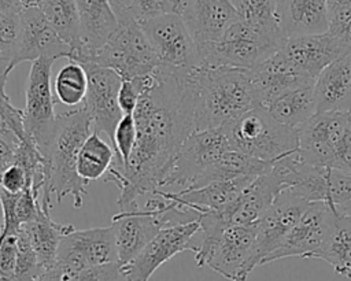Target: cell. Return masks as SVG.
<instances>
[{
  "label": "cell",
  "instance_id": "1",
  "mask_svg": "<svg viewBox=\"0 0 351 281\" xmlns=\"http://www.w3.org/2000/svg\"><path fill=\"white\" fill-rule=\"evenodd\" d=\"M191 70L158 66L155 82L138 99L133 112L137 140L123 164L115 158L103 181L119 189V208L160 189L166 171L184 140L195 132V93Z\"/></svg>",
  "mask_w": 351,
  "mask_h": 281
},
{
  "label": "cell",
  "instance_id": "2",
  "mask_svg": "<svg viewBox=\"0 0 351 281\" xmlns=\"http://www.w3.org/2000/svg\"><path fill=\"white\" fill-rule=\"evenodd\" d=\"M93 126L85 104L56 115L53 136L44 154L47 160V182L41 193V208L51 210V196L58 203L71 195L75 208L84 204L88 182L77 173V160L85 140L92 134Z\"/></svg>",
  "mask_w": 351,
  "mask_h": 281
},
{
  "label": "cell",
  "instance_id": "3",
  "mask_svg": "<svg viewBox=\"0 0 351 281\" xmlns=\"http://www.w3.org/2000/svg\"><path fill=\"white\" fill-rule=\"evenodd\" d=\"M195 93V132L223 129L258 107L248 70L195 67L191 73Z\"/></svg>",
  "mask_w": 351,
  "mask_h": 281
},
{
  "label": "cell",
  "instance_id": "4",
  "mask_svg": "<svg viewBox=\"0 0 351 281\" xmlns=\"http://www.w3.org/2000/svg\"><path fill=\"white\" fill-rule=\"evenodd\" d=\"M223 129L232 149L263 162L274 163L298 149V130L278 123L259 106Z\"/></svg>",
  "mask_w": 351,
  "mask_h": 281
},
{
  "label": "cell",
  "instance_id": "5",
  "mask_svg": "<svg viewBox=\"0 0 351 281\" xmlns=\"http://www.w3.org/2000/svg\"><path fill=\"white\" fill-rule=\"evenodd\" d=\"M85 62L111 69L122 80L143 77L159 66L140 23L132 19L118 21L114 34Z\"/></svg>",
  "mask_w": 351,
  "mask_h": 281
},
{
  "label": "cell",
  "instance_id": "6",
  "mask_svg": "<svg viewBox=\"0 0 351 281\" xmlns=\"http://www.w3.org/2000/svg\"><path fill=\"white\" fill-rule=\"evenodd\" d=\"M281 42L269 38L237 21L218 41L197 47V52L200 66L203 67L251 70L276 53Z\"/></svg>",
  "mask_w": 351,
  "mask_h": 281
},
{
  "label": "cell",
  "instance_id": "7",
  "mask_svg": "<svg viewBox=\"0 0 351 281\" xmlns=\"http://www.w3.org/2000/svg\"><path fill=\"white\" fill-rule=\"evenodd\" d=\"M144 207L137 203L119 208L111 219L115 237L118 262L128 265L163 228L170 226L169 211L170 200L154 193Z\"/></svg>",
  "mask_w": 351,
  "mask_h": 281
},
{
  "label": "cell",
  "instance_id": "8",
  "mask_svg": "<svg viewBox=\"0 0 351 281\" xmlns=\"http://www.w3.org/2000/svg\"><path fill=\"white\" fill-rule=\"evenodd\" d=\"M229 149L232 147L225 129L191 133L171 160L159 191L170 186H178L180 191L192 188L203 173Z\"/></svg>",
  "mask_w": 351,
  "mask_h": 281
},
{
  "label": "cell",
  "instance_id": "9",
  "mask_svg": "<svg viewBox=\"0 0 351 281\" xmlns=\"http://www.w3.org/2000/svg\"><path fill=\"white\" fill-rule=\"evenodd\" d=\"M159 66L173 70L200 67L197 47L180 14H166L140 23Z\"/></svg>",
  "mask_w": 351,
  "mask_h": 281
},
{
  "label": "cell",
  "instance_id": "10",
  "mask_svg": "<svg viewBox=\"0 0 351 281\" xmlns=\"http://www.w3.org/2000/svg\"><path fill=\"white\" fill-rule=\"evenodd\" d=\"M55 60L52 58H40L32 62L26 85L25 130L43 155L49 145L56 123L53 110L56 100L51 89V73Z\"/></svg>",
  "mask_w": 351,
  "mask_h": 281
},
{
  "label": "cell",
  "instance_id": "11",
  "mask_svg": "<svg viewBox=\"0 0 351 281\" xmlns=\"http://www.w3.org/2000/svg\"><path fill=\"white\" fill-rule=\"evenodd\" d=\"M351 123V111L314 114L298 129V156L307 164L336 169L337 145Z\"/></svg>",
  "mask_w": 351,
  "mask_h": 281
},
{
  "label": "cell",
  "instance_id": "12",
  "mask_svg": "<svg viewBox=\"0 0 351 281\" xmlns=\"http://www.w3.org/2000/svg\"><path fill=\"white\" fill-rule=\"evenodd\" d=\"M350 49L351 45L326 32L284 38L276 53L296 73L317 81L318 75L329 64Z\"/></svg>",
  "mask_w": 351,
  "mask_h": 281
},
{
  "label": "cell",
  "instance_id": "13",
  "mask_svg": "<svg viewBox=\"0 0 351 281\" xmlns=\"http://www.w3.org/2000/svg\"><path fill=\"white\" fill-rule=\"evenodd\" d=\"M80 64L88 75V90L84 104L90 115L93 130L106 133L114 148V132L123 117L118 104L122 78L114 70L92 62Z\"/></svg>",
  "mask_w": 351,
  "mask_h": 281
},
{
  "label": "cell",
  "instance_id": "14",
  "mask_svg": "<svg viewBox=\"0 0 351 281\" xmlns=\"http://www.w3.org/2000/svg\"><path fill=\"white\" fill-rule=\"evenodd\" d=\"M255 225H230L219 236L204 265L230 281H245L256 267Z\"/></svg>",
  "mask_w": 351,
  "mask_h": 281
},
{
  "label": "cell",
  "instance_id": "15",
  "mask_svg": "<svg viewBox=\"0 0 351 281\" xmlns=\"http://www.w3.org/2000/svg\"><path fill=\"white\" fill-rule=\"evenodd\" d=\"M200 230L199 221L163 228L128 265L123 266L128 281H148L155 270L177 254L196 252L193 236Z\"/></svg>",
  "mask_w": 351,
  "mask_h": 281
},
{
  "label": "cell",
  "instance_id": "16",
  "mask_svg": "<svg viewBox=\"0 0 351 281\" xmlns=\"http://www.w3.org/2000/svg\"><path fill=\"white\" fill-rule=\"evenodd\" d=\"M335 218L336 214L326 203H310L280 245L263 260V265L289 256L317 258Z\"/></svg>",
  "mask_w": 351,
  "mask_h": 281
},
{
  "label": "cell",
  "instance_id": "17",
  "mask_svg": "<svg viewBox=\"0 0 351 281\" xmlns=\"http://www.w3.org/2000/svg\"><path fill=\"white\" fill-rule=\"evenodd\" d=\"M118 262V251L111 225L73 230L62 237L53 263L80 270Z\"/></svg>",
  "mask_w": 351,
  "mask_h": 281
},
{
  "label": "cell",
  "instance_id": "18",
  "mask_svg": "<svg viewBox=\"0 0 351 281\" xmlns=\"http://www.w3.org/2000/svg\"><path fill=\"white\" fill-rule=\"evenodd\" d=\"M310 203L293 192L284 189L271 207L256 222L255 262L263 266V260L280 245L287 233L298 222Z\"/></svg>",
  "mask_w": 351,
  "mask_h": 281
},
{
  "label": "cell",
  "instance_id": "19",
  "mask_svg": "<svg viewBox=\"0 0 351 281\" xmlns=\"http://www.w3.org/2000/svg\"><path fill=\"white\" fill-rule=\"evenodd\" d=\"M71 48L58 36L38 7L23 8L19 14V40L16 63L40 58H67Z\"/></svg>",
  "mask_w": 351,
  "mask_h": 281
},
{
  "label": "cell",
  "instance_id": "20",
  "mask_svg": "<svg viewBox=\"0 0 351 281\" xmlns=\"http://www.w3.org/2000/svg\"><path fill=\"white\" fill-rule=\"evenodd\" d=\"M284 189V178L273 163L270 170L255 177L240 196L219 212L229 225H256Z\"/></svg>",
  "mask_w": 351,
  "mask_h": 281
},
{
  "label": "cell",
  "instance_id": "21",
  "mask_svg": "<svg viewBox=\"0 0 351 281\" xmlns=\"http://www.w3.org/2000/svg\"><path fill=\"white\" fill-rule=\"evenodd\" d=\"M180 15L196 47L218 41L239 21L230 0H186Z\"/></svg>",
  "mask_w": 351,
  "mask_h": 281
},
{
  "label": "cell",
  "instance_id": "22",
  "mask_svg": "<svg viewBox=\"0 0 351 281\" xmlns=\"http://www.w3.org/2000/svg\"><path fill=\"white\" fill-rule=\"evenodd\" d=\"M258 177V175H256ZM255 177H239L223 181H214L196 189H182L177 192L158 191L155 193L173 199L196 212L225 211L248 186Z\"/></svg>",
  "mask_w": 351,
  "mask_h": 281
},
{
  "label": "cell",
  "instance_id": "23",
  "mask_svg": "<svg viewBox=\"0 0 351 281\" xmlns=\"http://www.w3.org/2000/svg\"><path fill=\"white\" fill-rule=\"evenodd\" d=\"M284 38L321 34L329 29L326 0H276Z\"/></svg>",
  "mask_w": 351,
  "mask_h": 281
},
{
  "label": "cell",
  "instance_id": "24",
  "mask_svg": "<svg viewBox=\"0 0 351 281\" xmlns=\"http://www.w3.org/2000/svg\"><path fill=\"white\" fill-rule=\"evenodd\" d=\"M81 19V53L73 60L82 63L101 48L118 27L110 0H75Z\"/></svg>",
  "mask_w": 351,
  "mask_h": 281
},
{
  "label": "cell",
  "instance_id": "25",
  "mask_svg": "<svg viewBox=\"0 0 351 281\" xmlns=\"http://www.w3.org/2000/svg\"><path fill=\"white\" fill-rule=\"evenodd\" d=\"M314 93L317 112L351 111V49L318 75Z\"/></svg>",
  "mask_w": 351,
  "mask_h": 281
},
{
  "label": "cell",
  "instance_id": "26",
  "mask_svg": "<svg viewBox=\"0 0 351 281\" xmlns=\"http://www.w3.org/2000/svg\"><path fill=\"white\" fill-rule=\"evenodd\" d=\"M248 75L259 107H263L271 99L291 88L315 82L296 73L277 53H273L254 69L248 70Z\"/></svg>",
  "mask_w": 351,
  "mask_h": 281
},
{
  "label": "cell",
  "instance_id": "27",
  "mask_svg": "<svg viewBox=\"0 0 351 281\" xmlns=\"http://www.w3.org/2000/svg\"><path fill=\"white\" fill-rule=\"evenodd\" d=\"M314 85L315 82H308L291 88L271 99L262 108L278 123L298 130L317 114Z\"/></svg>",
  "mask_w": 351,
  "mask_h": 281
},
{
  "label": "cell",
  "instance_id": "28",
  "mask_svg": "<svg viewBox=\"0 0 351 281\" xmlns=\"http://www.w3.org/2000/svg\"><path fill=\"white\" fill-rule=\"evenodd\" d=\"M21 228L26 233L44 270L53 265L62 237L74 230L71 223H58L52 221L49 212L44 210L36 221L25 223Z\"/></svg>",
  "mask_w": 351,
  "mask_h": 281
},
{
  "label": "cell",
  "instance_id": "29",
  "mask_svg": "<svg viewBox=\"0 0 351 281\" xmlns=\"http://www.w3.org/2000/svg\"><path fill=\"white\" fill-rule=\"evenodd\" d=\"M38 8L58 36L71 48L69 60H74L82 49L81 19L75 0H43Z\"/></svg>",
  "mask_w": 351,
  "mask_h": 281
},
{
  "label": "cell",
  "instance_id": "30",
  "mask_svg": "<svg viewBox=\"0 0 351 281\" xmlns=\"http://www.w3.org/2000/svg\"><path fill=\"white\" fill-rule=\"evenodd\" d=\"M271 166L273 163L255 159L236 149H229L207 171H204L196 184L189 189H196L214 181L239 177H256L270 170Z\"/></svg>",
  "mask_w": 351,
  "mask_h": 281
},
{
  "label": "cell",
  "instance_id": "31",
  "mask_svg": "<svg viewBox=\"0 0 351 281\" xmlns=\"http://www.w3.org/2000/svg\"><path fill=\"white\" fill-rule=\"evenodd\" d=\"M317 259L328 262L339 276L351 278V218L336 215Z\"/></svg>",
  "mask_w": 351,
  "mask_h": 281
},
{
  "label": "cell",
  "instance_id": "32",
  "mask_svg": "<svg viewBox=\"0 0 351 281\" xmlns=\"http://www.w3.org/2000/svg\"><path fill=\"white\" fill-rule=\"evenodd\" d=\"M237 18L240 22L245 23L255 32L273 38L276 41H282L284 36L280 30L276 0H230Z\"/></svg>",
  "mask_w": 351,
  "mask_h": 281
},
{
  "label": "cell",
  "instance_id": "33",
  "mask_svg": "<svg viewBox=\"0 0 351 281\" xmlns=\"http://www.w3.org/2000/svg\"><path fill=\"white\" fill-rule=\"evenodd\" d=\"M117 156L112 145L106 143L100 137V133L93 130L80 151L77 173L86 182L99 180L106 175Z\"/></svg>",
  "mask_w": 351,
  "mask_h": 281
},
{
  "label": "cell",
  "instance_id": "34",
  "mask_svg": "<svg viewBox=\"0 0 351 281\" xmlns=\"http://www.w3.org/2000/svg\"><path fill=\"white\" fill-rule=\"evenodd\" d=\"M40 281H128L123 266L119 262L92 266L86 269H69L53 263L48 267Z\"/></svg>",
  "mask_w": 351,
  "mask_h": 281
},
{
  "label": "cell",
  "instance_id": "35",
  "mask_svg": "<svg viewBox=\"0 0 351 281\" xmlns=\"http://www.w3.org/2000/svg\"><path fill=\"white\" fill-rule=\"evenodd\" d=\"M88 90V75L85 69L70 60L56 74L55 100L66 106H80L84 103Z\"/></svg>",
  "mask_w": 351,
  "mask_h": 281
},
{
  "label": "cell",
  "instance_id": "36",
  "mask_svg": "<svg viewBox=\"0 0 351 281\" xmlns=\"http://www.w3.org/2000/svg\"><path fill=\"white\" fill-rule=\"evenodd\" d=\"M19 14L0 12V88L3 90L5 88L8 74L15 66H18Z\"/></svg>",
  "mask_w": 351,
  "mask_h": 281
},
{
  "label": "cell",
  "instance_id": "37",
  "mask_svg": "<svg viewBox=\"0 0 351 281\" xmlns=\"http://www.w3.org/2000/svg\"><path fill=\"white\" fill-rule=\"evenodd\" d=\"M111 7L118 21L132 19L137 23L166 14H178L173 0H118Z\"/></svg>",
  "mask_w": 351,
  "mask_h": 281
},
{
  "label": "cell",
  "instance_id": "38",
  "mask_svg": "<svg viewBox=\"0 0 351 281\" xmlns=\"http://www.w3.org/2000/svg\"><path fill=\"white\" fill-rule=\"evenodd\" d=\"M0 137L18 147L27 134L25 130L23 110L16 108L0 88Z\"/></svg>",
  "mask_w": 351,
  "mask_h": 281
},
{
  "label": "cell",
  "instance_id": "39",
  "mask_svg": "<svg viewBox=\"0 0 351 281\" xmlns=\"http://www.w3.org/2000/svg\"><path fill=\"white\" fill-rule=\"evenodd\" d=\"M44 267L38 260L26 233L21 228L16 233V265L14 281H40Z\"/></svg>",
  "mask_w": 351,
  "mask_h": 281
},
{
  "label": "cell",
  "instance_id": "40",
  "mask_svg": "<svg viewBox=\"0 0 351 281\" xmlns=\"http://www.w3.org/2000/svg\"><path fill=\"white\" fill-rule=\"evenodd\" d=\"M137 140V127L133 114H126L118 122L114 132V149L117 155L123 160V164L128 162Z\"/></svg>",
  "mask_w": 351,
  "mask_h": 281
},
{
  "label": "cell",
  "instance_id": "41",
  "mask_svg": "<svg viewBox=\"0 0 351 281\" xmlns=\"http://www.w3.org/2000/svg\"><path fill=\"white\" fill-rule=\"evenodd\" d=\"M328 32L351 45V0L328 10Z\"/></svg>",
  "mask_w": 351,
  "mask_h": 281
},
{
  "label": "cell",
  "instance_id": "42",
  "mask_svg": "<svg viewBox=\"0 0 351 281\" xmlns=\"http://www.w3.org/2000/svg\"><path fill=\"white\" fill-rule=\"evenodd\" d=\"M16 233L10 234L0 229V281H14L16 265Z\"/></svg>",
  "mask_w": 351,
  "mask_h": 281
},
{
  "label": "cell",
  "instance_id": "43",
  "mask_svg": "<svg viewBox=\"0 0 351 281\" xmlns=\"http://www.w3.org/2000/svg\"><path fill=\"white\" fill-rule=\"evenodd\" d=\"M27 185H29L27 174L25 169L16 163H12L0 174V188L4 189L5 192L18 195L23 192Z\"/></svg>",
  "mask_w": 351,
  "mask_h": 281
},
{
  "label": "cell",
  "instance_id": "44",
  "mask_svg": "<svg viewBox=\"0 0 351 281\" xmlns=\"http://www.w3.org/2000/svg\"><path fill=\"white\" fill-rule=\"evenodd\" d=\"M140 93L130 80H122L119 93H118V104L123 115L133 114L136 110V106L138 103Z\"/></svg>",
  "mask_w": 351,
  "mask_h": 281
},
{
  "label": "cell",
  "instance_id": "45",
  "mask_svg": "<svg viewBox=\"0 0 351 281\" xmlns=\"http://www.w3.org/2000/svg\"><path fill=\"white\" fill-rule=\"evenodd\" d=\"M336 169L351 174V123L337 145Z\"/></svg>",
  "mask_w": 351,
  "mask_h": 281
},
{
  "label": "cell",
  "instance_id": "46",
  "mask_svg": "<svg viewBox=\"0 0 351 281\" xmlns=\"http://www.w3.org/2000/svg\"><path fill=\"white\" fill-rule=\"evenodd\" d=\"M15 148L16 147H14L7 140L0 137V174L14 163Z\"/></svg>",
  "mask_w": 351,
  "mask_h": 281
},
{
  "label": "cell",
  "instance_id": "47",
  "mask_svg": "<svg viewBox=\"0 0 351 281\" xmlns=\"http://www.w3.org/2000/svg\"><path fill=\"white\" fill-rule=\"evenodd\" d=\"M23 10L21 0H0V12L19 14Z\"/></svg>",
  "mask_w": 351,
  "mask_h": 281
},
{
  "label": "cell",
  "instance_id": "48",
  "mask_svg": "<svg viewBox=\"0 0 351 281\" xmlns=\"http://www.w3.org/2000/svg\"><path fill=\"white\" fill-rule=\"evenodd\" d=\"M337 217H346V218H351V200L344 204L337 212H336Z\"/></svg>",
  "mask_w": 351,
  "mask_h": 281
},
{
  "label": "cell",
  "instance_id": "49",
  "mask_svg": "<svg viewBox=\"0 0 351 281\" xmlns=\"http://www.w3.org/2000/svg\"><path fill=\"white\" fill-rule=\"evenodd\" d=\"M43 0H21V4L23 8H34V7H40Z\"/></svg>",
  "mask_w": 351,
  "mask_h": 281
},
{
  "label": "cell",
  "instance_id": "50",
  "mask_svg": "<svg viewBox=\"0 0 351 281\" xmlns=\"http://www.w3.org/2000/svg\"><path fill=\"white\" fill-rule=\"evenodd\" d=\"M347 1H350V0H326L328 10H330V8H333V7H337V5H340V4H344V3H347Z\"/></svg>",
  "mask_w": 351,
  "mask_h": 281
},
{
  "label": "cell",
  "instance_id": "51",
  "mask_svg": "<svg viewBox=\"0 0 351 281\" xmlns=\"http://www.w3.org/2000/svg\"><path fill=\"white\" fill-rule=\"evenodd\" d=\"M173 3L176 4V7H177V10H178V14H181V11H182V8H184L186 0H173Z\"/></svg>",
  "mask_w": 351,
  "mask_h": 281
},
{
  "label": "cell",
  "instance_id": "52",
  "mask_svg": "<svg viewBox=\"0 0 351 281\" xmlns=\"http://www.w3.org/2000/svg\"><path fill=\"white\" fill-rule=\"evenodd\" d=\"M115 1H118V0H110V3H111V4H114Z\"/></svg>",
  "mask_w": 351,
  "mask_h": 281
}]
</instances>
